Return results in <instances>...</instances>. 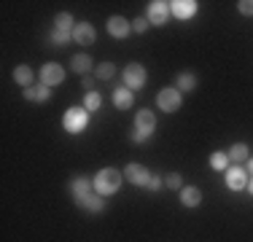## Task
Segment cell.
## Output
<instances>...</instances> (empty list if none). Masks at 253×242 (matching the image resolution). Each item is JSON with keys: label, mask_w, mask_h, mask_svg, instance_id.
Segmentation results:
<instances>
[{"label": "cell", "mask_w": 253, "mask_h": 242, "mask_svg": "<svg viewBox=\"0 0 253 242\" xmlns=\"http://www.w3.org/2000/svg\"><path fill=\"white\" fill-rule=\"evenodd\" d=\"M84 108H86L89 113L100 111V108H102V97H100V92H86V97H84Z\"/></svg>", "instance_id": "23"}, {"label": "cell", "mask_w": 253, "mask_h": 242, "mask_svg": "<svg viewBox=\"0 0 253 242\" xmlns=\"http://www.w3.org/2000/svg\"><path fill=\"white\" fill-rule=\"evenodd\" d=\"M92 186H94V191H97L100 197H111V194H116L119 186H122V172L113 169V167H105V169H100V172L94 175Z\"/></svg>", "instance_id": "1"}, {"label": "cell", "mask_w": 253, "mask_h": 242, "mask_svg": "<svg viewBox=\"0 0 253 242\" xmlns=\"http://www.w3.org/2000/svg\"><path fill=\"white\" fill-rule=\"evenodd\" d=\"M175 89L178 92H194L197 89V76H191V73H180L175 78Z\"/></svg>", "instance_id": "21"}, {"label": "cell", "mask_w": 253, "mask_h": 242, "mask_svg": "<svg viewBox=\"0 0 253 242\" xmlns=\"http://www.w3.org/2000/svg\"><path fill=\"white\" fill-rule=\"evenodd\" d=\"M156 129V116L148 108H143L140 113L135 116V132H140V135H146V137H151V132Z\"/></svg>", "instance_id": "8"}, {"label": "cell", "mask_w": 253, "mask_h": 242, "mask_svg": "<svg viewBox=\"0 0 253 242\" xmlns=\"http://www.w3.org/2000/svg\"><path fill=\"white\" fill-rule=\"evenodd\" d=\"M146 81H148V73H146V68H143L140 62H129L124 68V86L126 89L137 92V89L146 86Z\"/></svg>", "instance_id": "3"}, {"label": "cell", "mask_w": 253, "mask_h": 242, "mask_svg": "<svg viewBox=\"0 0 253 242\" xmlns=\"http://www.w3.org/2000/svg\"><path fill=\"white\" fill-rule=\"evenodd\" d=\"M70 68H73L78 76H89V70H92V57H89V54H76V57L70 59Z\"/></svg>", "instance_id": "19"}, {"label": "cell", "mask_w": 253, "mask_h": 242, "mask_svg": "<svg viewBox=\"0 0 253 242\" xmlns=\"http://www.w3.org/2000/svg\"><path fill=\"white\" fill-rule=\"evenodd\" d=\"M180 102H183V97H180V92L175 86H165L159 94H156V105H159L165 113H175L180 108Z\"/></svg>", "instance_id": "4"}, {"label": "cell", "mask_w": 253, "mask_h": 242, "mask_svg": "<svg viewBox=\"0 0 253 242\" xmlns=\"http://www.w3.org/2000/svg\"><path fill=\"white\" fill-rule=\"evenodd\" d=\"M84 86L92 92V89H94V78H92V76H84Z\"/></svg>", "instance_id": "31"}, {"label": "cell", "mask_w": 253, "mask_h": 242, "mask_svg": "<svg viewBox=\"0 0 253 242\" xmlns=\"http://www.w3.org/2000/svg\"><path fill=\"white\" fill-rule=\"evenodd\" d=\"M226 164H229V156L221 154V151H215V154L210 156V167L213 169H226Z\"/></svg>", "instance_id": "25"}, {"label": "cell", "mask_w": 253, "mask_h": 242, "mask_svg": "<svg viewBox=\"0 0 253 242\" xmlns=\"http://www.w3.org/2000/svg\"><path fill=\"white\" fill-rule=\"evenodd\" d=\"M73 27H76V22H73V16H70L68 11H59V14L54 16V30H62V33H73Z\"/></svg>", "instance_id": "20"}, {"label": "cell", "mask_w": 253, "mask_h": 242, "mask_svg": "<svg viewBox=\"0 0 253 242\" xmlns=\"http://www.w3.org/2000/svg\"><path fill=\"white\" fill-rule=\"evenodd\" d=\"M132 102H135V92L126 86H119L116 92H113V105L119 108V111H129Z\"/></svg>", "instance_id": "13"}, {"label": "cell", "mask_w": 253, "mask_h": 242, "mask_svg": "<svg viewBox=\"0 0 253 242\" xmlns=\"http://www.w3.org/2000/svg\"><path fill=\"white\" fill-rule=\"evenodd\" d=\"M92 189H94L92 180H86V178H73V180H70V194L76 197V202H78V199H84V197H89Z\"/></svg>", "instance_id": "14"}, {"label": "cell", "mask_w": 253, "mask_h": 242, "mask_svg": "<svg viewBox=\"0 0 253 242\" xmlns=\"http://www.w3.org/2000/svg\"><path fill=\"white\" fill-rule=\"evenodd\" d=\"M248 189H251V194H253V178H251V183H248Z\"/></svg>", "instance_id": "33"}, {"label": "cell", "mask_w": 253, "mask_h": 242, "mask_svg": "<svg viewBox=\"0 0 253 242\" xmlns=\"http://www.w3.org/2000/svg\"><path fill=\"white\" fill-rule=\"evenodd\" d=\"M226 186L232 191H243V189H248V172H245L243 167H232L226 172Z\"/></svg>", "instance_id": "11"}, {"label": "cell", "mask_w": 253, "mask_h": 242, "mask_svg": "<svg viewBox=\"0 0 253 242\" xmlns=\"http://www.w3.org/2000/svg\"><path fill=\"white\" fill-rule=\"evenodd\" d=\"M49 97H51V92H49L46 83H38V86L25 89V100H30V102H46Z\"/></svg>", "instance_id": "18"}, {"label": "cell", "mask_w": 253, "mask_h": 242, "mask_svg": "<svg viewBox=\"0 0 253 242\" xmlns=\"http://www.w3.org/2000/svg\"><path fill=\"white\" fill-rule=\"evenodd\" d=\"M33 78H35L33 68H27V65H16V68H14V81L19 83V86L30 89V86H33Z\"/></svg>", "instance_id": "17"}, {"label": "cell", "mask_w": 253, "mask_h": 242, "mask_svg": "<svg viewBox=\"0 0 253 242\" xmlns=\"http://www.w3.org/2000/svg\"><path fill=\"white\" fill-rule=\"evenodd\" d=\"M162 186H165V180H162V178H154V175H151V180H148V189H151V191H159Z\"/></svg>", "instance_id": "30"}, {"label": "cell", "mask_w": 253, "mask_h": 242, "mask_svg": "<svg viewBox=\"0 0 253 242\" xmlns=\"http://www.w3.org/2000/svg\"><path fill=\"white\" fill-rule=\"evenodd\" d=\"M148 24H151V22H148V16H140V19H135V22H132V33L143 35V33L148 30Z\"/></svg>", "instance_id": "27"}, {"label": "cell", "mask_w": 253, "mask_h": 242, "mask_svg": "<svg viewBox=\"0 0 253 242\" xmlns=\"http://www.w3.org/2000/svg\"><path fill=\"white\" fill-rule=\"evenodd\" d=\"M76 204L84 207V210H89V213H100V210H105V199H102L100 194H89V197L78 199Z\"/></svg>", "instance_id": "15"}, {"label": "cell", "mask_w": 253, "mask_h": 242, "mask_svg": "<svg viewBox=\"0 0 253 242\" xmlns=\"http://www.w3.org/2000/svg\"><path fill=\"white\" fill-rule=\"evenodd\" d=\"M165 186H167V189H180V186H183V180H180L178 172H170V175L165 178Z\"/></svg>", "instance_id": "28"}, {"label": "cell", "mask_w": 253, "mask_h": 242, "mask_svg": "<svg viewBox=\"0 0 253 242\" xmlns=\"http://www.w3.org/2000/svg\"><path fill=\"white\" fill-rule=\"evenodd\" d=\"M124 178L129 180L132 186H148V180H151V172H148L143 164H137V161H132V164H126L124 169Z\"/></svg>", "instance_id": "6"}, {"label": "cell", "mask_w": 253, "mask_h": 242, "mask_svg": "<svg viewBox=\"0 0 253 242\" xmlns=\"http://www.w3.org/2000/svg\"><path fill=\"white\" fill-rule=\"evenodd\" d=\"M113 73H116V65H113V62H100L97 70H94V76H97L100 81H111Z\"/></svg>", "instance_id": "24"}, {"label": "cell", "mask_w": 253, "mask_h": 242, "mask_svg": "<svg viewBox=\"0 0 253 242\" xmlns=\"http://www.w3.org/2000/svg\"><path fill=\"white\" fill-rule=\"evenodd\" d=\"M170 14L178 16V19H191L197 14V0H172L170 3Z\"/></svg>", "instance_id": "9"}, {"label": "cell", "mask_w": 253, "mask_h": 242, "mask_svg": "<svg viewBox=\"0 0 253 242\" xmlns=\"http://www.w3.org/2000/svg\"><path fill=\"white\" fill-rule=\"evenodd\" d=\"M248 154H251V151H248V145H245V143H234L232 145V148H229V161H245V159H248Z\"/></svg>", "instance_id": "22"}, {"label": "cell", "mask_w": 253, "mask_h": 242, "mask_svg": "<svg viewBox=\"0 0 253 242\" xmlns=\"http://www.w3.org/2000/svg\"><path fill=\"white\" fill-rule=\"evenodd\" d=\"M167 16H170V3H165V0H154V3H148V22L151 24L162 27V24H167Z\"/></svg>", "instance_id": "7"}, {"label": "cell", "mask_w": 253, "mask_h": 242, "mask_svg": "<svg viewBox=\"0 0 253 242\" xmlns=\"http://www.w3.org/2000/svg\"><path fill=\"white\" fill-rule=\"evenodd\" d=\"M65 81V70H62V65H57V62H46L43 68H41V83H46V86H57V83H62Z\"/></svg>", "instance_id": "5"}, {"label": "cell", "mask_w": 253, "mask_h": 242, "mask_svg": "<svg viewBox=\"0 0 253 242\" xmlns=\"http://www.w3.org/2000/svg\"><path fill=\"white\" fill-rule=\"evenodd\" d=\"M108 33L113 35V38H126V35L132 33V24L124 19V16H111L108 19Z\"/></svg>", "instance_id": "12"}, {"label": "cell", "mask_w": 253, "mask_h": 242, "mask_svg": "<svg viewBox=\"0 0 253 242\" xmlns=\"http://www.w3.org/2000/svg\"><path fill=\"white\" fill-rule=\"evenodd\" d=\"M86 124H89V111L86 108H78V105L70 108L62 119V126L68 132H73V135H81V132L86 129Z\"/></svg>", "instance_id": "2"}, {"label": "cell", "mask_w": 253, "mask_h": 242, "mask_svg": "<svg viewBox=\"0 0 253 242\" xmlns=\"http://www.w3.org/2000/svg\"><path fill=\"white\" fill-rule=\"evenodd\" d=\"M237 11L243 16H253V0H240L237 3Z\"/></svg>", "instance_id": "29"}, {"label": "cell", "mask_w": 253, "mask_h": 242, "mask_svg": "<svg viewBox=\"0 0 253 242\" xmlns=\"http://www.w3.org/2000/svg\"><path fill=\"white\" fill-rule=\"evenodd\" d=\"M248 169H251V175H253V159L248 161Z\"/></svg>", "instance_id": "32"}, {"label": "cell", "mask_w": 253, "mask_h": 242, "mask_svg": "<svg viewBox=\"0 0 253 242\" xmlns=\"http://www.w3.org/2000/svg\"><path fill=\"white\" fill-rule=\"evenodd\" d=\"M49 40H51V43H57V46H62V43H68V40H73V33H62V30H54V33L49 35Z\"/></svg>", "instance_id": "26"}, {"label": "cell", "mask_w": 253, "mask_h": 242, "mask_svg": "<svg viewBox=\"0 0 253 242\" xmlns=\"http://www.w3.org/2000/svg\"><path fill=\"white\" fill-rule=\"evenodd\" d=\"M202 202V191L197 186H189V189H180V204L183 207H197Z\"/></svg>", "instance_id": "16"}, {"label": "cell", "mask_w": 253, "mask_h": 242, "mask_svg": "<svg viewBox=\"0 0 253 242\" xmlns=\"http://www.w3.org/2000/svg\"><path fill=\"white\" fill-rule=\"evenodd\" d=\"M94 38H97V35H94V27L89 22H81V24H76V27H73V40L78 46H92Z\"/></svg>", "instance_id": "10"}]
</instances>
